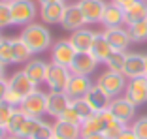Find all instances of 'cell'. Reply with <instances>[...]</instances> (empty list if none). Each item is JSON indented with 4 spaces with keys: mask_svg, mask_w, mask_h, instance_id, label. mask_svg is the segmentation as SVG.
Here are the masks:
<instances>
[{
    "mask_svg": "<svg viewBox=\"0 0 147 139\" xmlns=\"http://www.w3.org/2000/svg\"><path fill=\"white\" fill-rule=\"evenodd\" d=\"M66 6L68 4L64 0H57V2H51V4H42L40 6V13H38L42 23L43 25H61Z\"/></svg>",
    "mask_w": 147,
    "mask_h": 139,
    "instance_id": "7c38bea8",
    "label": "cell"
},
{
    "mask_svg": "<svg viewBox=\"0 0 147 139\" xmlns=\"http://www.w3.org/2000/svg\"><path fill=\"white\" fill-rule=\"evenodd\" d=\"M145 77H147V75H145Z\"/></svg>",
    "mask_w": 147,
    "mask_h": 139,
    "instance_id": "f5cc1de1",
    "label": "cell"
},
{
    "mask_svg": "<svg viewBox=\"0 0 147 139\" xmlns=\"http://www.w3.org/2000/svg\"><path fill=\"white\" fill-rule=\"evenodd\" d=\"M94 36H96L94 30H91V28L83 26V28H79V30H74L72 34H70L68 41L72 43V47L76 49L78 53H87V51H91V47H92Z\"/></svg>",
    "mask_w": 147,
    "mask_h": 139,
    "instance_id": "2e32d148",
    "label": "cell"
},
{
    "mask_svg": "<svg viewBox=\"0 0 147 139\" xmlns=\"http://www.w3.org/2000/svg\"><path fill=\"white\" fill-rule=\"evenodd\" d=\"M0 38H2V32H0Z\"/></svg>",
    "mask_w": 147,
    "mask_h": 139,
    "instance_id": "681fc988",
    "label": "cell"
},
{
    "mask_svg": "<svg viewBox=\"0 0 147 139\" xmlns=\"http://www.w3.org/2000/svg\"><path fill=\"white\" fill-rule=\"evenodd\" d=\"M123 74H125L126 79L145 77L147 75L145 55H143V53H128V55H126V64H125Z\"/></svg>",
    "mask_w": 147,
    "mask_h": 139,
    "instance_id": "4fadbf2b",
    "label": "cell"
},
{
    "mask_svg": "<svg viewBox=\"0 0 147 139\" xmlns=\"http://www.w3.org/2000/svg\"><path fill=\"white\" fill-rule=\"evenodd\" d=\"M130 128H132V132L138 135V139H147V115L134 118L132 124H130Z\"/></svg>",
    "mask_w": 147,
    "mask_h": 139,
    "instance_id": "1f68e13d",
    "label": "cell"
},
{
    "mask_svg": "<svg viewBox=\"0 0 147 139\" xmlns=\"http://www.w3.org/2000/svg\"><path fill=\"white\" fill-rule=\"evenodd\" d=\"M128 126V124H123V122H119V120H113V122H109L108 126H106V130L102 132V134L106 135V139H119V135L123 134V130Z\"/></svg>",
    "mask_w": 147,
    "mask_h": 139,
    "instance_id": "4dcf8cb0",
    "label": "cell"
},
{
    "mask_svg": "<svg viewBox=\"0 0 147 139\" xmlns=\"http://www.w3.org/2000/svg\"><path fill=\"white\" fill-rule=\"evenodd\" d=\"M23 100H25V98H23L19 92H15L13 88L8 87V90H6V96H4V102H6V104H9L11 107H21Z\"/></svg>",
    "mask_w": 147,
    "mask_h": 139,
    "instance_id": "74e56055",
    "label": "cell"
},
{
    "mask_svg": "<svg viewBox=\"0 0 147 139\" xmlns=\"http://www.w3.org/2000/svg\"><path fill=\"white\" fill-rule=\"evenodd\" d=\"M111 53H113V47L109 45V41L106 39V36L102 34V32H96L94 41H92V47H91V55L98 62L106 64V60L109 58V55H111Z\"/></svg>",
    "mask_w": 147,
    "mask_h": 139,
    "instance_id": "cb8c5ba5",
    "label": "cell"
},
{
    "mask_svg": "<svg viewBox=\"0 0 147 139\" xmlns=\"http://www.w3.org/2000/svg\"><path fill=\"white\" fill-rule=\"evenodd\" d=\"M78 6L85 15L87 25H98L102 23L108 2L106 0H78Z\"/></svg>",
    "mask_w": 147,
    "mask_h": 139,
    "instance_id": "52a82bcc",
    "label": "cell"
},
{
    "mask_svg": "<svg viewBox=\"0 0 147 139\" xmlns=\"http://www.w3.org/2000/svg\"><path fill=\"white\" fill-rule=\"evenodd\" d=\"M51 2H57V0H38L40 6H42V4H51Z\"/></svg>",
    "mask_w": 147,
    "mask_h": 139,
    "instance_id": "f6af8a7d",
    "label": "cell"
},
{
    "mask_svg": "<svg viewBox=\"0 0 147 139\" xmlns=\"http://www.w3.org/2000/svg\"><path fill=\"white\" fill-rule=\"evenodd\" d=\"M147 21V2L136 0L130 6L125 8V26L136 25V23Z\"/></svg>",
    "mask_w": 147,
    "mask_h": 139,
    "instance_id": "ffe728a7",
    "label": "cell"
},
{
    "mask_svg": "<svg viewBox=\"0 0 147 139\" xmlns=\"http://www.w3.org/2000/svg\"><path fill=\"white\" fill-rule=\"evenodd\" d=\"M59 118H61V120H64V122H70V124H78V126H81V122H83V118L79 117L78 111L72 107V104L66 107V111H64V113H62Z\"/></svg>",
    "mask_w": 147,
    "mask_h": 139,
    "instance_id": "e575fe53",
    "label": "cell"
},
{
    "mask_svg": "<svg viewBox=\"0 0 147 139\" xmlns=\"http://www.w3.org/2000/svg\"><path fill=\"white\" fill-rule=\"evenodd\" d=\"M109 2H111V4H115V6H121V8L125 9L126 6H130L132 2H136V0H109Z\"/></svg>",
    "mask_w": 147,
    "mask_h": 139,
    "instance_id": "60d3db41",
    "label": "cell"
},
{
    "mask_svg": "<svg viewBox=\"0 0 147 139\" xmlns=\"http://www.w3.org/2000/svg\"><path fill=\"white\" fill-rule=\"evenodd\" d=\"M87 25L85 21V15H83V11L79 9L78 2L76 4H68L64 9V15H62V21H61V26L64 28V30H79V28H83V26Z\"/></svg>",
    "mask_w": 147,
    "mask_h": 139,
    "instance_id": "9a60e30c",
    "label": "cell"
},
{
    "mask_svg": "<svg viewBox=\"0 0 147 139\" xmlns=\"http://www.w3.org/2000/svg\"><path fill=\"white\" fill-rule=\"evenodd\" d=\"M0 79H6V66L0 62Z\"/></svg>",
    "mask_w": 147,
    "mask_h": 139,
    "instance_id": "7bdbcfd3",
    "label": "cell"
},
{
    "mask_svg": "<svg viewBox=\"0 0 147 139\" xmlns=\"http://www.w3.org/2000/svg\"><path fill=\"white\" fill-rule=\"evenodd\" d=\"M6 26H11V9L8 2L0 0V30Z\"/></svg>",
    "mask_w": 147,
    "mask_h": 139,
    "instance_id": "836d02e7",
    "label": "cell"
},
{
    "mask_svg": "<svg viewBox=\"0 0 147 139\" xmlns=\"http://www.w3.org/2000/svg\"><path fill=\"white\" fill-rule=\"evenodd\" d=\"M126 83L128 79L125 77V74L121 72H111V70H106L104 74H100L96 79V85H98L102 90H106L111 98H119V96L125 94Z\"/></svg>",
    "mask_w": 147,
    "mask_h": 139,
    "instance_id": "3957f363",
    "label": "cell"
},
{
    "mask_svg": "<svg viewBox=\"0 0 147 139\" xmlns=\"http://www.w3.org/2000/svg\"><path fill=\"white\" fill-rule=\"evenodd\" d=\"M4 2H8V4H11V2H13V0H4Z\"/></svg>",
    "mask_w": 147,
    "mask_h": 139,
    "instance_id": "7dc6e473",
    "label": "cell"
},
{
    "mask_svg": "<svg viewBox=\"0 0 147 139\" xmlns=\"http://www.w3.org/2000/svg\"><path fill=\"white\" fill-rule=\"evenodd\" d=\"M19 109L30 118H42L43 115H47V92H42L40 88H36L32 94H28L23 100Z\"/></svg>",
    "mask_w": 147,
    "mask_h": 139,
    "instance_id": "277c9868",
    "label": "cell"
},
{
    "mask_svg": "<svg viewBox=\"0 0 147 139\" xmlns=\"http://www.w3.org/2000/svg\"><path fill=\"white\" fill-rule=\"evenodd\" d=\"M9 9H11V25L17 26H26L34 23L40 13V8L34 4V0H13L9 4Z\"/></svg>",
    "mask_w": 147,
    "mask_h": 139,
    "instance_id": "7a4b0ae2",
    "label": "cell"
},
{
    "mask_svg": "<svg viewBox=\"0 0 147 139\" xmlns=\"http://www.w3.org/2000/svg\"><path fill=\"white\" fill-rule=\"evenodd\" d=\"M34 53L21 38H13V64H26Z\"/></svg>",
    "mask_w": 147,
    "mask_h": 139,
    "instance_id": "d4e9b609",
    "label": "cell"
},
{
    "mask_svg": "<svg viewBox=\"0 0 147 139\" xmlns=\"http://www.w3.org/2000/svg\"><path fill=\"white\" fill-rule=\"evenodd\" d=\"M119 139H138V135L132 132V128H130V126H126L125 130H123V134L119 135Z\"/></svg>",
    "mask_w": 147,
    "mask_h": 139,
    "instance_id": "f35d334b",
    "label": "cell"
},
{
    "mask_svg": "<svg viewBox=\"0 0 147 139\" xmlns=\"http://www.w3.org/2000/svg\"><path fill=\"white\" fill-rule=\"evenodd\" d=\"M143 2H147V0H143Z\"/></svg>",
    "mask_w": 147,
    "mask_h": 139,
    "instance_id": "f907efd6",
    "label": "cell"
},
{
    "mask_svg": "<svg viewBox=\"0 0 147 139\" xmlns=\"http://www.w3.org/2000/svg\"><path fill=\"white\" fill-rule=\"evenodd\" d=\"M32 139H55V134H53V124H49V122L43 120L42 126L38 128V132L34 134V137Z\"/></svg>",
    "mask_w": 147,
    "mask_h": 139,
    "instance_id": "8d00e7d4",
    "label": "cell"
},
{
    "mask_svg": "<svg viewBox=\"0 0 147 139\" xmlns=\"http://www.w3.org/2000/svg\"><path fill=\"white\" fill-rule=\"evenodd\" d=\"M126 51H113L109 55V58L106 60V68L111 70V72H121L125 70V64H126Z\"/></svg>",
    "mask_w": 147,
    "mask_h": 139,
    "instance_id": "4316f807",
    "label": "cell"
},
{
    "mask_svg": "<svg viewBox=\"0 0 147 139\" xmlns=\"http://www.w3.org/2000/svg\"><path fill=\"white\" fill-rule=\"evenodd\" d=\"M83 139H106V135L104 134H92V135H87Z\"/></svg>",
    "mask_w": 147,
    "mask_h": 139,
    "instance_id": "b9f144b4",
    "label": "cell"
},
{
    "mask_svg": "<svg viewBox=\"0 0 147 139\" xmlns=\"http://www.w3.org/2000/svg\"><path fill=\"white\" fill-rule=\"evenodd\" d=\"M70 105V98L66 96V92H47V115L59 118L66 111V107Z\"/></svg>",
    "mask_w": 147,
    "mask_h": 139,
    "instance_id": "d6986e66",
    "label": "cell"
},
{
    "mask_svg": "<svg viewBox=\"0 0 147 139\" xmlns=\"http://www.w3.org/2000/svg\"><path fill=\"white\" fill-rule=\"evenodd\" d=\"M0 62L6 68L13 64V38H0Z\"/></svg>",
    "mask_w": 147,
    "mask_h": 139,
    "instance_id": "484cf974",
    "label": "cell"
},
{
    "mask_svg": "<svg viewBox=\"0 0 147 139\" xmlns=\"http://www.w3.org/2000/svg\"><path fill=\"white\" fill-rule=\"evenodd\" d=\"M8 85H9V88H13L15 92H19L23 98H26L28 94H32V92L38 88V85H34V83H32V79L28 77L23 70L15 72V74L8 79Z\"/></svg>",
    "mask_w": 147,
    "mask_h": 139,
    "instance_id": "ac0fdd59",
    "label": "cell"
},
{
    "mask_svg": "<svg viewBox=\"0 0 147 139\" xmlns=\"http://www.w3.org/2000/svg\"><path fill=\"white\" fill-rule=\"evenodd\" d=\"M26 115L23 113L21 109H15V111H13V115H11V118H9V124H8V128H6V130H8V134H11V135H17L19 134V130H21L23 126H25V122H26Z\"/></svg>",
    "mask_w": 147,
    "mask_h": 139,
    "instance_id": "83f0119b",
    "label": "cell"
},
{
    "mask_svg": "<svg viewBox=\"0 0 147 139\" xmlns=\"http://www.w3.org/2000/svg\"><path fill=\"white\" fill-rule=\"evenodd\" d=\"M19 38L25 41L30 51L34 55H40V53H45L53 47V39H51V32L45 25H38V23H30V25L23 26L21 36Z\"/></svg>",
    "mask_w": 147,
    "mask_h": 139,
    "instance_id": "6da1fadb",
    "label": "cell"
},
{
    "mask_svg": "<svg viewBox=\"0 0 147 139\" xmlns=\"http://www.w3.org/2000/svg\"><path fill=\"white\" fill-rule=\"evenodd\" d=\"M76 53L78 51L72 47V43H70L68 39H59L51 47V62H55L59 66H64V68H70Z\"/></svg>",
    "mask_w": 147,
    "mask_h": 139,
    "instance_id": "30bf717a",
    "label": "cell"
},
{
    "mask_svg": "<svg viewBox=\"0 0 147 139\" xmlns=\"http://www.w3.org/2000/svg\"><path fill=\"white\" fill-rule=\"evenodd\" d=\"M98 64H100V62L91 55V51L76 53L74 62H72V66H70V72L76 74V75H89V77H91V74L98 68Z\"/></svg>",
    "mask_w": 147,
    "mask_h": 139,
    "instance_id": "5bb4252c",
    "label": "cell"
},
{
    "mask_svg": "<svg viewBox=\"0 0 147 139\" xmlns=\"http://www.w3.org/2000/svg\"><path fill=\"white\" fill-rule=\"evenodd\" d=\"M53 134H55V139H83L81 128L78 124H70L61 118H57L53 122Z\"/></svg>",
    "mask_w": 147,
    "mask_h": 139,
    "instance_id": "603a6c76",
    "label": "cell"
},
{
    "mask_svg": "<svg viewBox=\"0 0 147 139\" xmlns=\"http://www.w3.org/2000/svg\"><path fill=\"white\" fill-rule=\"evenodd\" d=\"M128 102L138 107V105L147 104V77H136V79H128L123 94Z\"/></svg>",
    "mask_w": 147,
    "mask_h": 139,
    "instance_id": "8992f818",
    "label": "cell"
},
{
    "mask_svg": "<svg viewBox=\"0 0 147 139\" xmlns=\"http://www.w3.org/2000/svg\"><path fill=\"white\" fill-rule=\"evenodd\" d=\"M128 32H130V38H132V41H136V43L147 41V21L136 23V25H130V26H128Z\"/></svg>",
    "mask_w": 147,
    "mask_h": 139,
    "instance_id": "f546056e",
    "label": "cell"
},
{
    "mask_svg": "<svg viewBox=\"0 0 147 139\" xmlns=\"http://www.w3.org/2000/svg\"><path fill=\"white\" fill-rule=\"evenodd\" d=\"M8 79H0V102H4V96H6V90H8Z\"/></svg>",
    "mask_w": 147,
    "mask_h": 139,
    "instance_id": "ab89813d",
    "label": "cell"
},
{
    "mask_svg": "<svg viewBox=\"0 0 147 139\" xmlns=\"http://www.w3.org/2000/svg\"><path fill=\"white\" fill-rule=\"evenodd\" d=\"M70 79H72V72L70 68L59 66L55 62H47V74H45V85L49 87V90L55 92H64L68 87Z\"/></svg>",
    "mask_w": 147,
    "mask_h": 139,
    "instance_id": "5b68a950",
    "label": "cell"
},
{
    "mask_svg": "<svg viewBox=\"0 0 147 139\" xmlns=\"http://www.w3.org/2000/svg\"><path fill=\"white\" fill-rule=\"evenodd\" d=\"M102 34L106 36V39L109 41V45L113 47V51H126L132 43L128 26H113V28H104Z\"/></svg>",
    "mask_w": 147,
    "mask_h": 139,
    "instance_id": "ba28073f",
    "label": "cell"
},
{
    "mask_svg": "<svg viewBox=\"0 0 147 139\" xmlns=\"http://www.w3.org/2000/svg\"><path fill=\"white\" fill-rule=\"evenodd\" d=\"M145 64H147V55H145Z\"/></svg>",
    "mask_w": 147,
    "mask_h": 139,
    "instance_id": "c3c4849f",
    "label": "cell"
},
{
    "mask_svg": "<svg viewBox=\"0 0 147 139\" xmlns=\"http://www.w3.org/2000/svg\"><path fill=\"white\" fill-rule=\"evenodd\" d=\"M92 85H94V83L91 81L89 75H76V74H72V79H70V83H68V87H66L64 92L70 98V102L81 100V98L87 96V92L92 88Z\"/></svg>",
    "mask_w": 147,
    "mask_h": 139,
    "instance_id": "8fae6325",
    "label": "cell"
},
{
    "mask_svg": "<svg viewBox=\"0 0 147 139\" xmlns=\"http://www.w3.org/2000/svg\"><path fill=\"white\" fill-rule=\"evenodd\" d=\"M6 135H8V130L4 126H0V139H6Z\"/></svg>",
    "mask_w": 147,
    "mask_h": 139,
    "instance_id": "ee69618b",
    "label": "cell"
},
{
    "mask_svg": "<svg viewBox=\"0 0 147 139\" xmlns=\"http://www.w3.org/2000/svg\"><path fill=\"white\" fill-rule=\"evenodd\" d=\"M104 28H113V26H125V9L121 6H115L111 2H108L104 11V17H102V23Z\"/></svg>",
    "mask_w": 147,
    "mask_h": 139,
    "instance_id": "7402d4cb",
    "label": "cell"
},
{
    "mask_svg": "<svg viewBox=\"0 0 147 139\" xmlns=\"http://www.w3.org/2000/svg\"><path fill=\"white\" fill-rule=\"evenodd\" d=\"M23 72H25V74L32 79V83H34V85H42V83H45V74H47V62L40 60V58H30V60H28V62L25 64Z\"/></svg>",
    "mask_w": 147,
    "mask_h": 139,
    "instance_id": "44dd1931",
    "label": "cell"
},
{
    "mask_svg": "<svg viewBox=\"0 0 147 139\" xmlns=\"http://www.w3.org/2000/svg\"><path fill=\"white\" fill-rule=\"evenodd\" d=\"M64 2H66V0H64Z\"/></svg>",
    "mask_w": 147,
    "mask_h": 139,
    "instance_id": "816d5d0a",
    "label": "cell"
},
{
    "mask_svg": "<svg viewBox=\"0 0 147 139\" xmlns=\"http://www.w3.org/2000/svg\"><path fill=\"white\" fill-rule=\"evenodd\" d=\"M15 109H17V107H11V105L6 104V102H0V126L8 128L9 118H11V115H13Z\"/></svg>",
    "mask_w": 147,
    "mask_h": 139,
    "instance_id": "d590c367",
    "label": "cell"
},
{
    "mask_svg": "<svg viewBox=\"0 0 147 139\" xmlns=\"http://www.w3.org/2000/svg\"><path fill=\"white\" fill-rule=\"evenodd\" d=\"M6 139H23V137H19V135H11V134H8V135H6Z\"/></svg>",
    "mask_w": 147,
    "mask_h": 139,
    "instance_id": "bcb514c9",
    "label": "cell"
},
{
    "mask_svg": "<svg viewBox=\"0 0 147 139\" xmlns=\"http://www.w3.org/2000/svg\"><path fill=\"white\" fill-rule=\"evenodd\" d=\"M87 104L91 105V109L94 111V113H100V111H106V109H109V104H111V96L108 94L106 90H102V88L98 87V85H92V88L89 92H87L85 96Z\"/></svg>",
    "mask_w": 147,
    "mask_h": 139,
    "instance_id": "e0dca14e",
    "label": "cell"
},
{
    "mask_svg": "<svg viewBox=\"0 0 147 139\" xmlns=\"http://www.w3.org/2000/svg\"><path fill=\"white\" fill-rule=\"evenodd\" d=\"M70 104H72V107L78 111V115L83 118V120H85V118H89L92 113H94V111L91 109V105L87 104L85 98H81V100H74V102H70Z\"/></svg>",
    "mask_w": 147,
    "mask_h": 139,
    "instance_id": "d6a6232c",
    "label": "cell"
},
{
    "mask_svg": "<svg viewBox=\"0 0 147 139\" xmlns=\"http://www.w3.org/2000/svg\"><path fill=\"white\" fill-rule=\"evenodd\" d=\"M109 111L115 117V120L123 122V124H128V122L134 120L136 115V105L132 102H128L125 96H119V98H113L111 104H109Z\"/></svg>",
    "mask_w": 147,
    "mask_h": 139,
    "instance_id": "9c48e42d",
    "label": "cell"
},
{
    "mask_svg": "<svg viewBox=\"0 0 147 139\" xmlns=\"http://www.w3.org/2000/svg\"><path fill=\"white\" fill-rule=\"evenodd\" d=\"M42 118H26V122H25V126L21 128V130H19V137H23V139H32L34 137V134L36 132H38V128L42 126Z\"/></svg>",
    "mask_w": 147,
    "mask_h": 139,
    "instance_id": "f1b7e54d",
    "label": "cell"
}]
</instances>
